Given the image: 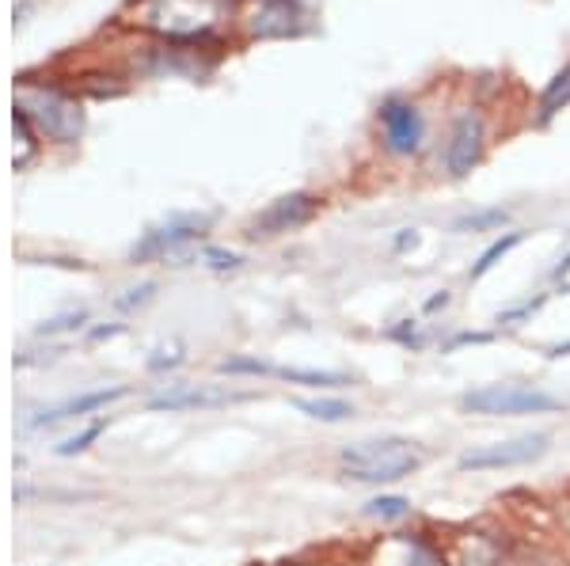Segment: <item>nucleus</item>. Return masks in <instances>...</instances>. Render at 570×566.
I'll return each instance as SVG.
<instances>
[{
  "label": "nucleus",
  "mask_w": 570,
  "mask_h": 566,
  "mask_svg": "<svg viewBox=\"0 0 570 566\" xmlns=\"http://www.w3.org/2000/svg\"><path fill=\"white\" fill-rule=\"evenodd\" d=\"M236 12V0H141L137 23L171 42H198L220 31Z\"/></svg>",
  "instance_id": "obj_1"
},
{
  "label": "nucleus",
  "mask_w": 570,
  "mask_h": 566,
  "mask_svg": "<svg viewBox=\"0 0 570 566\" xmlns=\"http://www.w3.org/2000/svg\"><path fill=\"white\" fill-rule=\"evenodd\" d=\"M338 464L357 483H395L422 468V449L407 437H376V441H357L343 449Z\"/></svg>",
  "instance_id": "obj_2"
},
{
  "label": "nucleus",
  "mask_w": 570,
  "mask_h": 566,
  "mask_svg": "<svg viewBox=\"0 0 570 566\" xmlns=\"http://www.w3.org/2000/svg\"><path fill=\"white\" fill-rule=\"evenodd\" d=\"M20 107L31 118V126L39 130L42 137H50V141L58 145H72L85 137V107L77 103L72 96L66 91H53V88H31L27 96L20 99Z\"/></svg>",
  "instance_id": "obj_3"
},
{
  "label": "nucleus",
  "mask_w": 570,
  "mask_h": 566,
  "mask_svg": "<svg viewBox=\"0 0 570 566\" xmlns=\"http://www.w3.org/2000/svg\"><path fill=\"white\" fill-rule=\"evenodd\" d=\"M461 407L468 415H551L563 407V399L529 385H483L464 391Z\"/></svg>",
  "instance_id": "obj_4"
},
{
  "label": "nucleus",
  "mask_w": 570,
  "mask_h": 566,
  "mask_svg": "<svg viewBox=\"0 0 570 566\" xmlns=\"http://www.w3.org/2000/svg\"><path fill=\"white\" fill-rule=\"evenodd\" d=\"M551 437L548 434H525V437H510V441H494V445H480V449H468L456 468L461 471H494V468H521V464H532L548 453Z\"/></svg>",
  "instance_id": "obj_5"
},
{
  "label": "nucleus",
  "mask_w": 570,
  "mask_h": 566,
  "mask_svg": "<svg viewBox=\"0 0 570 566\" xmlns=\"http://www.w3.org/2000/svg\"><path fill=\"white\" fill-rule=\"evenodd\" d=\"M483 145H487V130L483 118L475 111H461L449 130V145H445V171L453 179H464L475 163L483 160Z\"/></svg>",
  "instance_id": "obj_6"
},
{
  "label": "nucleus",
  "mask_w": 570,
  "mask_h": 566,
  "mask_svg": "<svg viewBox=\"0 0 570 566\" xmlns=\"http://www.w3.org/2000/svg\"><path fill=\"white\" fill-rule=\"evenodd\" d=\"M209 228V217H171L168 225L160 228H149V232L141 236V244H134L130 248V259L134 262H149V259H164V255H171L176 248H183V244L198 240L202 232Z\"/></svg>",
  "instance_id": "obj_7"
},
{
  "label": "nucleus",
  "mask_w": 570,
  "mask_h": 566,
  "mask_svg": "<svg viewBox=\"0 0 570 566\" xmlns=\"http://www.w3.org/2000/svg\"><path fill=\"white\" fill-rule=\"evenodd\" d=\"M320 214V198L316 195H285L278 202H271L259 217H252L247 236H282L293 228L308 225Z\"/></svg>",
  "instance_id": "obj_8"
},
{
  "label": "nucleus",
  "mask_w": 570,
  "mask_h": 566,
  "mask_svg": "<svg viewBox=\"0 0 570 566\" xmlns=\"http://www.w3.org/2000/svg\"><path fill=\"white\" fill-rule=\"evenodd\" d=\"M381 126H384V149L395 152V157H411V152L422 149V137H426V126H422V115L403 99H389L381 107Z\"/></svg>",
  "instance_id": "obj_9"
},
{
  "label": "nucleus",
  "mask_w": 570,
  "mask_h": 566,
  "mask_svg": "<svg viewBox=\"0 0 570 566\" xmlns=\"http://www.w3.org/2000/svg\"><path fill=\"white\" fill-rule=\"evenodd\" d=\"M247 391H233V388H214V385H202V388H179L168 391V396L153 399V410H187V407H228V404H244Z\"/></svg>",
  "instance_id": "obj_10"
},
{
  "label": "nucleus",
  "mask_w": 570,
  "mask_h": 566,
  "mask_svg": "<svg viewBox=\"0 0 570 566\" xmlns=\"http://www.w3.org/2000/svg\"><path fill=\"white\" fill-rule=\"evenodd\" d=\"M126 388H104V391H88V396L80 399H69V404H58L50 410H42L39 418H31V426H50V423H61V418H72V415H85V410H96V407H107L115 404V399H122Z\"/></svg>",
  "instance_id": "obj_11"
},
{
  "label": "nucleus",
  "mask_w": 570,
  "mask_h": 566,
  "mask_svg": "<svg viewBox=\"0 0 570 566\" xmlns=\"http://www.w3.org/2000/svg\"><path fill=\"white\" fill-rule=\"evenodd\" d=\"M297 31V8L293 0H271L252 23V34L259 39H278V34H293Z\"/></svg>",
  "instance_id": "obj_12"
},
{
  "label": "nucleus",
  "mask_w": 570,
  "mask_h": 566,
  "mask_svg": "<svg viewBox=\"0 0 570 566\" xmlns=\"http://www.w3.org/2000/svg\"><path fill=\"white\" fill-rule=\"evenodd\" d=\"M274 377L293 380V385H308V388H343L351 385L346 373H331V369H271Z\"/></svg>",
  "instance_id": "obj_13"
},
{
  "label": "nucleus",
  "mask_w": 570,
  "mask_h": 566,
  "mask_svg": "<svg viewBox=\"0 0 570 566\" xmlns=\"http://www.w3.org/2000/svg\"><path fill=\"white\" fill-rule=\"evenodd\" d=\"M293 407L305 410L308 418H320V423H346L354 415V407L346 399H297Z\"/></svg>",
  "instance_id": "obj_14"
},
{
  "label": "nucleus",
  "mask_w": 570,
  "mask_h": 566,
  "mask_svg": "<svg viewBox=\"0 0 570 566\" xmlns=\"http://www.w3.org/2000/svg\"><path fill=\"white\" fill-rule=\"evenodd\" d=\"M505 221H510V209L491 206V209H475V214L461 217V221L453 225V232H491V228H502Z\"/></svg>",
  "instance_id": "obj_15"
},
{
  "label": "nucleus",
  "mask_w": 570,
  "mask_h": 566,
  "mask_svg": "<svg viewBox=\"0 0 570 566\" xmlns=\"http://www.w3.org/2000/svg\"><path fill=\"white\" fill-rule=\"evenodd\" d=\"M521 240H525V232H505V236H499V240H494L491 248H487V251L480 255V262H475V267H472V278H483L487 270L499 267V262H502L505 255H510L513 248H518Z\"/></svg>",
  "instance_id": "obj_16"
},
{
  "label": "nucleus",
  "mask_w": 570,
  "mask_h": 566,
  "mask_svg": "<svg viewBox=\"0 0 570 566\" xmlns=\"http://www.w3.org/2000/svg\"><path fill=\"white\" fill-rule=\"evenodd\" d=\"M563 107H570V66L544 88V96H540V118L559 115Z\"/></svg>",
  "instance_id": "obj_17"
},
{
  "label": "nucleus",
  "mask_w": 570,
  "mask_h": 566,
  "mask_svg": "<svg viewBox=\"0 0 570 566\" xmlns=\"http://www.w3.org/2000/svg\"><path fill=\"white\" fill-rule=\"evenodd\" d=\"M365 514L370 517H407L411 514V502L407 498H373L370 506H365Z\"/></svg>",
  "instance_id": "obj_18"
},
{
  "label": "nucleus",
  "mask_w": 570,
  "mask_h": 566,
  "mask_svg": "<svg viewBox=\"0 0 570 566\" xmlns=\"http://www.w3.org/2000/svg\"><path fill=\"white\" fill-rule=\"evenodd\" d=\"M202 259H206L209 270H236L244 262L236 251H220V248H206V251H202Z\"/></svg>",
  "instance_id": "obj_19"
},
{
  "label": "nucleus",
  "mask_w": 570,
  "mask_h": 566,
  "mask_svg": "<svg viewBox=\"0 0 570 566\" xmlns=\"http://www.w3.org/2000/svg\"><path fill=\"white\" fill-rule=\"evenodd\" d=\"M104 426H107V423H104V418H99V423H91V426H88V430H85V434H80V437H69V441H66V445H58V453H61V456H72V453L88 449V441H96V437H99V434H104Z\"/></svg>",
  "instance_id": "obj_20"
},
{
  "label": "nucleus",
  "mask_w": 570,
  "mask_h": 566,
  "mask_svg": "<svg viewBox=\"0 0 570 566\" xmlns=\"http://www.w3.org/2000/svg\"><path fill=\"white\" fill-rule=\"evenodd\" d=\"M540 308H544V297H537V300H525V305L510 308V312H499V324H518V319H529V316H537Z\"/></svg>",
  "instance_id": "obj_21"
},
{
  "label": "nucleus",
  "mask_w": 570,
  "mask_h": 566,
  "mask_svg": "<svg viewBox=\"0 0 570 566\" xmlns=\"http://www.w3.org/2000/svg\"><path fill=\"white\" fill-rule=\"evenodd\" d=\"M392 339H400L403 346H422V335H419L415 319H403V327H395Z\"/></svg>",
  "instance_id": "obj_22"
},
{
  "label": "nucleus",
  "mask_w": 570,
  "mask_h": 566,
  "mask_svg": "<svg viewBox=\"0 0 570 566\" xmlns=\"http://www.w3.org/2000/svg\"><path fill=\"white\" fill-rule=\"evenodd\" d=\"M130 294H134V297H122V300H118V305H122V308H134V305H145V300H149V297H153V286H141V289H130Z\"/></svg>",
  "instance_id": "obj_23"
},
{
  "label": "nucleus",
  "mask_w": 570,
  "mask_h": 566,
  "mask_svg": "<svg viewBox=\"0 0 570 566\" xmlns=\"http://www.w3.org/2000/svg\"><path fill=\"white\" fill-rule=\"evenodd\" d=\"M407 566H438V559L426 552V547H411V559H407Z\"/></svg>",
  "instance_id": "obj_24"
},
{
  "label": "nucleus",
  "mask_w": 570,
  "mask_h": 566,
  "mask_svg": "<svg viewBox=\"0 0 570 566\" xmlns=\"http://www.w3.org/2000/svg\"><path fill=\"white\" fill-rule=\"evenodd\" d=\"M419 244V232L415 228H403L400 236H395V251H407V248H415Z\"/></svg>",
  "instance_id": "obj_25"
},
{
  "label": "nucleus",
  "mask_w": 570,
  "mask_h": 566,
  "mask_svg": "<svg viewBox=\"0 0 570 566\" xmlns=\"http://www.w3.org/2000/svg\"><path fill=\"white\" fill-rule=\"evenodd\" d=\"M464 342H491V335L487 331H480V335H472V331H464V335H456L453 342L445 346V350H456V346H464Z\"/></svg>",
  "instance_id": "obj_26"
},
{
  "label": "nucleus",
  "mask_w": 570,
  "mask_h": 566,
  "mask_svg": "<svg viewBox=\"0 0 570 566\" xmlns=\"http://www.w3.org/2000/svg\"><path fill=\"white\" fill-rule=\"evenodd\" d=\"M548 358H570V342L551 346V350H548Z\"/></svg>",
  "instance_id": "obj_27"
},
{
  "label": "nucleus",
  "mask_w": 570,
  "mask_h": 566,
  "mask_svg": "<svg viewBox=\"0 0 570 566\" xmlns=\"http://www.w3.org/2000/svg\"><path fill=\"white\" fill-rule=\"evenodd\" d=\"M567 274H570V255H563V262L556 267V278H567Z\"/></svg>",
  "instance_id": "obj_28"
},
{
  "label": "nucleus",
  "mask_w": 570,
  "mask_h": 566,
  "mask_svg": "<svg viewBox=\"0 0 570 566\" xmlns=\"http://www.w3.org/2000/svg\"><path fill=\"white\" fill-rule=\"evenodd\" d=\"M445 305H449V294H441V297H434V300H430L426 308H430V312H434V308H445Z\"/></svg>",
  "instance_id": "obj_29"
},
{
  "label": "nucleus",
  "mask_w": 570,
  "mask_h": 566,
  "mask_svg": "<svg viewBox=\"0 0 570 566\" xmlns=\"http://www.w3.org/2000/svg\"><path fill=\"white\" fill-rule=\"evenodd\" d=\"M563 294H570V286H563Z\"/></svg>",
  "instance_id": "obj_30"
},
{
  "label": "nucleus",
  "mask_w": 570,
  "mask_h": 566,
  "mask_svg": "<svg viewBox=\"0 0 570 566\" xmlns=\"http://www.w3.org/2000/svg\"><path fill=\"white\" fill-rule=\"evenodd\" d=\"M263 4H271V0H263Z\"/></svg>",
  "instance_id": "obj_31"
}]
</instances>
